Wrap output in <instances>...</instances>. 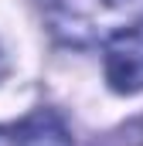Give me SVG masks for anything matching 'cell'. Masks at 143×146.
<instances>
[{"label":"cell","instance_id":"1","mask_svg":"<svg viewBox=\"0 0 143 146\" xmlns=\"http://www.w3.org/2000/svg\"><path fill=\"white\" fill-rule=\"evenodd\" d=\"M140 0H41L44 24L68 48H92L123 27Z\"/></svg>","mask_w":143,"mask_h":146},{"label":"cell","instance_id":"2","mask_svg":"<svg viewBox=\"0 0 143 146\" xmlns=\"http://www.w3.org/2000/svg\"><path fill=\"white\" fill-rule=\"evenodd\" d=\"M106 82L112 85V92H123V95H133L143 88V21L109 37Z\"/></svg>","mask_w":143,"mask_h":146},{"label":"cell","instance_id":"3","mask_svg":"<svg viewBox=\"0 0 143 146\" xmlns=\"http://www.w3.org/2000/svg\"><path fill=\"white\" fill-rule=\"evenodd\" d=\"M17 129H21L24 146H75L68 126H65V119H61L55 109L31 112L24 122H17Z\"/></svg>","mask_w":143,"mask_h":146},{"label":"cell","instance_id":"4","mask_svg":"<svg viewBox=\"0 0 143 146\" xmlns=\"http://www.w3.org/2000/svg\"><path fill=\"white\" fill-rule=\"evenodd\" d=\"M0 146H24L17 126H0Z\"/></svg>","mask_w":143,"mask_h":146},{"label":"cell","instance_id":"5","mask_svg":"<svg viewBox=\"0 0 143 146\" xmlns=\"http://www.w3.org/2000/svg\"><path fill=\"white\" fill-rule=\"evenodd\" d=\"M3 72H7V54L0 51V78H3Z\"/></svg>","mask_w":143,"mask_h":146}]
</instances>
